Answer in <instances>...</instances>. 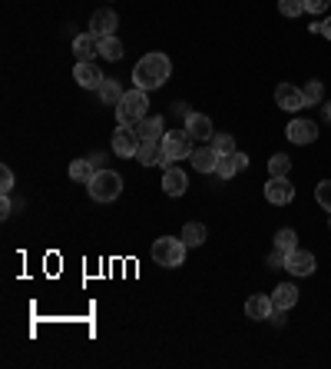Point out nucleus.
Returning <instances> with one entry per match:
<instances>
[{"label":"nucleus","mask_w":331,"mask_h":369,"mask_svg":"<svg viewBox=\"0 0 331 369\" xmlns=\"http://www.w3.org/2000/svg\"><path fill=\"white\" fill-rule=\"evenodd\" d=\"M285 263H288V256H285L282 250H272V256H268V266H272V270H278V266H285Z\"/></svg>","instance_id":"obj_34"},{"label":"nucleus","mask_w":331,"mask_h":369,"mask_svg":"<svg viewBox=\"0 0 331 369\" xmlns=\"http://www.w3.org/2000/svg\"><path fill=\"white\" fill-rule=\"evenodd\" d=\"M285 136H288L295 146H308V143H315V140H318V126H315L312 120H302V117H298V120H292V123H288Z\"/></svg>","instance_id":"obj_8"},{"label":"nucleus","mask_w":331,"mask_h":369,"mask_svg":"<svg viewBox=\"0 0 331 369\" xmlns=\"http://www.w3.org/2000/svg\"><path fill=\"white\" fill-rule=\"evenodd\" d=\"M275 310L272 296H262V293H256V296H248L246 300V316L248 320H268Z\"/></svg>","instance_id":"obj_17"},{"label":"nucleus","mask_w":331,"mask_h":369,"mask_svg":"<svg viewBox=\"0 0 331 369\" xmlns=\"http://www.w3.org/2000/svg\"><path fill=\"white\" fill-rule=\"evenodd\" d=\"M328 226H331V220H328Z\"/></svg>","instance_id":"obj_40"},{"label":"nucleus","mask_w":331,"mask_h":369,"mask_svg":"<svg viewBox=\"0 0 331 369\" xmlns=\"http://www.w3.org/2000/svg\"><path fill=\"white\" fill-rule=\"evenodd\" d=\"M232 156H236V166H238V173H246V170H248V156L242 153V150H236V153H232Z\"/></svg>","instance_id":"obj_35"},{"label":"nucleus","mask_w":331,"mask_h":369,"mask_svg":"<svg viewBox=\"0 0 331 369\" xmlns=\"http://www.w3.org/2000/svg\"><path fill=\"white\" fill-rule=\"evenodd\" d=\"M172 74V64L166 54H146L142 60H136V67H132V80H136V87L140 90H159Z\"/></svg>","instance_id":"obj_1"},{"label":"nucleus","mask_w":331,"mask_h":369,"mask_svg":"<svg viewBox=\"0 0 331 369\" xmlns=\"http://www.w3.org/2000/svg\"><path fill=\"white\" fill-rule=\"evenodd\" d=\"M186 250L189 246L182 243V240H176V236H159L156 243H152V260L159 263V266H182V260H186Z\"/></svg>","instance_id":"obj_5"},{"label":"nucleus","mask_w":331,"mask_h":369,"mask_svg":"<svg viewBox=\"0 0 331 369\" xmlns=\"http://www.w3.org/2000/svg\"><path fill=\"white\" fill-rule=\"evenodd\" d=\"M302 93H305V103H308V107H315V103H322V97H325L322 80H308V84L302 87Z\"/></svg>","instance_id":"obj_26"},{"label":"nucleus","mask_w":331,"mask_h":369,"mask_svg":"<svg viewBox=\"0 0 331 369\" xmlns=\"http://www.w3.org/2000/svg\"><path fill=\"white\" fill-rule=\"evenodd\" d=\"M189 160H192V166H196L199 173H216V166H219V153L212 150V143L196 146Z\"/></svg>","instance_id":"obj_12"},{"label":"nucleus","mask_w":331,"mask_h":369,"mask_svg":"<svg viewBox=\"0 0 331 369\" xmlns=\"http://www.w3.org/2000/svg\"><path fill=\"white\" fill-rule=\"evenodd\" d=\"M285 313H288V310H278V306H275V310H272V316H268V320H272L275 326H285Z\"/></svg>","instance_id":"obj_36"},{"label":"nucleus","mask_w":331,"mask_h":369,"mask_svg":"<svg viewBox=\"0 0 331 369\" xmlns=\"http://www.w3.org/2000/svg\"><path fill=\"white\" fill-rule=\"evenodd\" d=\"M100 100L110 103V107H116V103L123 100V87H120L116 80H103V84H100Z\"/></svg>","instance_id":"obj_23"},{"label":"nucleus","mask_w":331,"mask_h":369,"mask_svg":"<svg viewBox=\"0 0 331 369\" xmlns=\"http://www.w3.org/2000/svg\"><path fill=\"white\" fill-rule=\"evenodd\" d=\"M136 160H140L142 166H156L162 160V140H142Z\"/></svg>","instance_id":"obj_20"},{"label":"nucleus","mask_w":331,"mask_h":369,"mask_svg":"<svg viewBox=\"0 0 331 369\" xmlns=\"http://www.w3.org/2000/svg\"><path fill=\"white\" fill-rule=\"evenodd\" d=\"M325 117H328V120H331V103H328V107H325Z\"/></svg>","instance_id":"obj_39"},{"label":"nucleus","mask_w":331,"mask_h":369,"mask_svg":"<svg viewBox=\"0 0 331 369\" xmlns=\"http://www.w3.org/2000/svg\"><path fill=\"white\" fill-rule=\"evenodd\" d=\"M275 250H282L285 256L298 250V236H295V230H278V233H275Z\"/></svg>","instance_id":"obj_24"},{"label":"nucleus","mask_w":331,"mask_h":369,"mask_svg":"<svg viewBox=\"0 0 331 369\" xmlns=\"http://www.w3.org/2000/svg\"><path fill=\"white\" fill-rule=\"evenodd\" d=\"M116 27H120V17H116L113 10H96L93 20H90V30H93L96 37H113Z\"/></svg>","instance_id":"obj_11"},{"label":"nucleus","mask_w":331,"mask_h":369,"mask_svg":"<svg viewBox=\"0 0 331 369\" xmlns=\"http://www.w3.org/2000/svg\"><path fill=\"white\" fill-rule=\"evenodd\" d=\"M146 110H149V97H146V90L136 87V90H130V93H123V100L116 103V120L132 126L146 117Z\"/></svg>","instance_id":"obj_4"},{"label":"nucleus","mask_w":331,"mask_h":369,"mask_svg":"<svg viewBox=\"0 0 331 369\" xmlns=\"http://www.w3.org/2000/svg\"><path fill=\"white\" fill-rule=\"evenodd\" d=\"M132 130L140 133V140H162L166 136V130H162V117L159 113H146V117L140 120V123H132Z\"/></svg>","instance_id":"obj_15"},{"label":"nucleus","mask_w":331,"mask_h":369,"mask_svg":"<svg viewBox=\"0 0 331 369\" xmlns=\"http://www.w3.org/2000/svg\"><path fill=\"white\" fill-rule=\"evenodd\" d=\"M275 103L282 110H288V113H298L302 107H308V103H305V93L298 87H292V84H282V87L275 90Z\"/></svg>","instance_id":"obj_10"},{"label":"nucleus","mask_w":331,"mask_h":369,"mask_svg":"<svg viewBox=\"0 0 331 369\" xmlns=\"http://www.w3.org/2000/svg\"><path fill=\"white\" fill-rule=\"evenodd\" d=\"M272 303L278 306V310H292L295 303H298V286H292V283H282V286H275Z\"/></svg>","instance_id":"obj_21"},{"label":"nucleus","mask_w":331,"mask_h":369,"mask_svg":"<svg viewBox=\"0 0 331 369\" xmlns=\"http://www.w3.org/2000/svg\"><path fill=\"white\" fill-rule=\"evenodd\" d=\"M278 10L285 17H302L305 14V0H278Z\"/></svg>","instance_id":"obj_31"},{"label":"nucleus","mask_w":331,"mask_h":369,"mask_svg":"<svg viewBox=\"0 0 331 369\" xmlns=\"http://www.w3.org/2000/svg\"><path fill=\"white\" fill-rule=\"evenodd\" d=\"M322 34H325V37L331 40V17H328V20H325V24H322Z\"/></svg>","instance_id":"obj_38"},{"label":"nucleus","mask_w":331,"mask_h":369,"mask_svg":"<svg viewBox=\"0 0 331 369\" xmlns=\"http://www.w3.org/2000/svg\"><path fill=\"white\" fill-rule=\"evenodd\" d=\"M186 130H189L196 140H212V120L206 113H189L186 117Z\"/></svg>","instance_id":"obj_19"},{"label":"nucleus","mask_w":331,"mask_h":369,"mask_svg":"<svg viewBox=\"0 0 331 369\" xmlns=\"http://www.w3.org/2000/svg\"><path fill=\"white\" fill-rule=\"evenodd\" d=\"M73 80L80 84L83 90H100V84H103V74H100V67H96L93 60H80L73 70Z\"/></svg>","instance_id":"obj_9"},{"label":"nucleus","mask_w":331,"mask_h":369,"mask_svg":"<svg viewBox=\"0 0 331 369\" xmlns=\"http://www.w3.org/2000/svg\"><path fill=\"white\" fill-rule=\"evenodd\" d=\"M328 4L331 0H305V10H308V14H325Z\"/></svg>","instance_id":"obj_33"},{"label":"nucleus","mask_w":331,"mask_h":369,"mask_svg":"<svg viewBox=\"0 0 331 369\" xmlns=\"http://www.w3.org/2000/svg\"><path fill=\"white\" fill-rule=\"evenodd\" d=\"M192 140H196V136H192L186 126L162 136V160H159V166H176V160H189L192 150H196Z\"/></svg>","instance_id":"obj_2"},{"label":"nucleus","mask_w":331,"mask_h":369,"mask_svg":"<svg viewBox=\"0 0 331 369\" xmlns=\"http://www.w3.org/2000/svg\"><path fill=\"white\" fill-rule=\"evenodd\" d=\"M238 173V166H236V156L232 153H222L219 156V166H216V176H222V180H232V176Z\"/></svg>","instance_id":"obj_28"},{"label":"nucleus","mask_w":331,"mask_h":369,"mask_svg":"<svg viewBox=\"0 0 331 369\" xmlns=\"http://www.w3.org/2000/svg\"><path fill=\"white\" fill-rule=\"evenodd\" d=\"M288 170H292V160L285 153H275L272 160H268V173L272 176H288Z\"/></svg>","instance_id":"obj_29"},{"label":"nucleus","mask_w":331,"mask_h":369,"mask_svg":"<svg viewBox=\"0 0 331 369\" xmlns=\"http://www.w3.org/2000/svg\"><path fill=\"white\" fill-rule=\"evenodd\" d=\"M73 54H76V60H93L96 54H100V37H96L93 30L73 37Z\"/></svg>","instance_id":"obj_13"},{"label":"nucleus","mask_w":331,"mask_h":369,"mask_svg":"<svg viewBox=\"0 0 331 369\" xmlns=\"http://www.w3.org/2000/svg\"><path fill=\"white\" fill-rule=\"evenodd\" d=\"M96 170H100V163H96L93 156L73 160V163H70V180H76V183H90V180L96 176Z\"/></svg>","instance_id":"obj_18"},{"label":"nucleus","mask_w":331,"mask_h":369,"mask_svg":"<svg viewBox=\"0 0 331 369\" xmlns=\"http://www.w3.org/2000/svg\"><path fill=\"white\" fill-rule=\"evenodd\" d=\"M212 150H216L219 156L222 153H236V140H232V133H212Z\"/></svg>","instance_id":"obj_27"},{"label":"nucleus","mask_w":331,"mask_h":369,"mask_svg":"<svg viewBox=\"0 0 331 369\" xmlns=\"http://www.w3.org/2000/svg\"><path fill=\"white\" fill-rule=\"evenodd\" d=\"M140 133L132 130V126H126V123H120V130L113 133V153L116 156H123V160H130V156H136L140 153Z\"/></svg>","instance_id":"obj_6"},{"label":"nucleus","mask_w":331,"mask_h":369,"mask_svg":"<svg viewBox=\"0 0 331 369\" xmlns=\"http://www.w3.org/2000/svg\"><path fill=\"white\" fill-rule=\"evenodd\" d=\"M285 270L295 273V276H312L315 273V256L305 250H295L288 253V263H285Z\"/></svg>","instance_id":"obj_16"},{"label":"nucleus","mask_w":331,"mask_h":369,"mask_svg":"<svg viewBox=\"0 0 331 369\" xmlns=\"http://www.w3.org/2000/svg\"><path fill=\"white\" fill-rule=\"evenodd\" d=\"M14 213V203H10V193H4V203H0V216H10Z\"/></svg>","instance_id":"obj_37"},{"label":"nucleus","mask_w":331,"mask_h":369,"mask_svg":"<svg viewBox=\"0 0 331 369\" xmlns=\"http://www.w3.org/2000/svg\"><path fill=\"white\" fill-rule=\"evenodd\" d=\"M315 200H318L322 210H328L331 213V180H322V183L315 186Z\"/></svg>","instance_id":"obj_30"},{"label":"nucleus","mask_w":331,"mask_h":369,"mask_svg":"<svg viewBox=\"0 0 331 369\" xmlns=\"http://www.w3.org/2000/svg\"><path fill=\"white\" fill-rule=\"evenodd\" d=\"M100 54H103L106 60H120L123 57V44H120V37H100Z\"/></svg>","instance_id":"obj_25"},{"label":"nucleus","mask_w":331,"mask_h":369,"mask_svg":"<svg viewBox=\"0 0 331 369\" xmlns=\"http://www.w3.org/2000/svg\"><path fill=\"white\" fill-rule=\"evenodd\" d=\"M182 243L186 246H202L206 243V223H186V230H182Z\"/></svg>","instance_id":"obj_22"},{"label":"nucleus","mask_w":331,"mask_h":369,"mask_svg":"<svg viewBox=\"0 0 331 369\" xmlns=\"http://www.w3.org/2000/svg\"><path fill=\"white\" fill-rule=\"evenodd\" d=\"M86 186H90V196L96 203H113L116 196L123 193V176L116 170H96V176Z\"/></svg>","instance_id":"obj_3"},{"label":"nucleus","mask_w":331,"mask_h":369,"mask_svg":"<svg viewBox=\"0 0 331 369\" xmlns=\"http://www.w3.org/2000/svg\"><path fill=\"white\" fill-rule=\"evenodd\" d=\"M0 190H4V193L14 190V173H10V166H0Z\"/></svg>","instance_id":"obj_32"},{"label":"nucleus","mask_w":331,"mask_h":369,"mask_svg":"<svg viewBox=\"0 0 331 369\" xmlns=\"http://www.w3.org/2000/svg\"><path fill=\"white\" fill-rule=\"evenodd\" d=\"M186 186H189V180H186V173H182L179 166H166V173H162V190H166V196H182Z\"/></svg>","instance_id":"obj_14"},{"label":"nucleus","mask_w":331,"mask_h":369,"mask_svg":"<svg viewBox=\"0 0 331 369\" xmlns=\"http://www.w3.org/2000/svg\"><path fill=\"white\" fill-rule=\"evenodd\" d=\"M265 200L272 206H285L295 200V186L288 183V176H272L268 183H265Z\"/></svg>","instance_id":"obj_7"}]
</instances>
